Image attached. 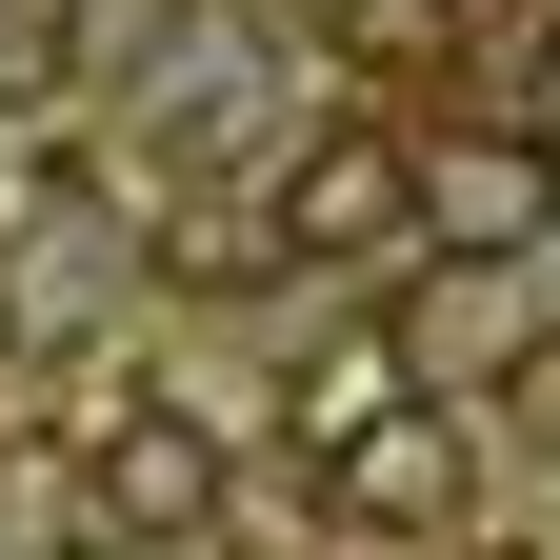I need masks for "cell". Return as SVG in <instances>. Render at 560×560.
<instances>
[{"instance_id": "6da1fadb", "label": "cell", "mask_w": 560, "mask_h": 560, "mask_svg": "<svg viewBox=\"0 0 560 560\" xmlns=\"http://www.w3.org/2000/svg\"><path fill=\"white\" fill-rule=\"evenodd\" d=\"M420 241V140L400 120H301L260 161V260L280 280H320V260H400Z\"/></svg>"}, {"instance_id": "7a4b0ae2", "label": "cell", "mask_w": 560, "mask_h": 560, "mask_svg": "<svg viewBox=\"0 0 560 560\" xmlns=\"http://www.w3.org/2000/svg\"><path fill=\"white\" fill-rule=\"evenodd\" d=\"M540 241H560V140L540 120H441L420 140V260L441 280H501Z\"/></svg>"}, {"instance_id": "3957f363", "label": "cell", "mask_w": 560, "mask_h": 560, "mask_svg": "<svg viewBox=\"0 0 560 560\" xmlns=\"http://www.w3.org/2000/svg\"><path fill=\"white\" fill-rule=\"evenodd\" d=\"M81 521H101V540H200V521H221V420L101 400V420H81Z\"/></svg>"}, {"instance_id": "277c9868", "label": "cell", "mask_w": 560, "mask_h": 560, "mask_svg": "<svg viewBox=\"0 0 560 560\" xmlns=\"http://www.w3.org/2000/svg\"><path fill=\"white\" fill-rule=\"evenodd\" d=\"M320 501H340V521H381V540L460 521V420H441V400H381V420H340V441H320Z\"/></svg>"}, {"instance_id": "5b68a950", "label": "cell", "mask_w": 560, "mask_h": 560, "mask_svg": "<svg viewBox=\"0 0 560 560\" xmlns=\"http://www.w3.org/2000/svg\"><path fill=\"white\" fill-rule=\"evenodd\" d=\"M381 400H400V340H381V320H340V340H301V460L340 441V420H381Z\"/></svg>"}, {"instance_id": "8992f818", "label": "cell", "mask_w": 560, "mask_h": 560, "mask_svg": "<svg viewBox=\"0 0 560 560\" xmlns=\"http://www.w3.org/2000/svg\"><path fill=\"white\" fill-rule=\"evenodd\" d=\"M521 120H540V140H560V21H540V60H521Z\"/></svg>"}, {"instance_id": "52a82bcc", "label": "cell", "mask_w": 560, "mask_h": 560, "mask_svg": "<svg viewBox=\"0 0 560 560\" xmlns=\"http://www.w3.org/2000/svg\"><path fill=\"white\" fill-rule=\"evenodd\" d=\"M0 340H21V301H0Z\"/></svg>"}]
</instances>
